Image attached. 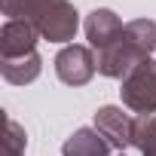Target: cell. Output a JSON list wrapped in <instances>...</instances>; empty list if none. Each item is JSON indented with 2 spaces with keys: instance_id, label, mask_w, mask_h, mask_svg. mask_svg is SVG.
<instances>
[{
  "instance_id": "cell-12",
  "label": "cell",
  "mask_w": 156,
  "mask_h": 156,
  "mask_svg": "<svg viewBox=\"0 0 156 156\" xmlns=\"http://www.w3.org/2000/svg\"><path fill=\"white\" fill-rule=\"evenodd\" d=\"M19 6H22V0H3V16L6 19H16L19 16Z\"/></svg>"
},
{
  "instance_id": "cell-1",
  "label": "cell",
  "mask_w": 156,
  "mask_h": 156,
  "mask_svg": "<svg viewBox=\"0 0 156 156\" xmlns=\"http://www.w3.org/2000/svg\"><path fill=\"white\" fill-rule=\"evenodd\" d=\"M156 49V22L150 19H135L122 28V34L98 52V70L113 80H126V76L150 58V52Z\"/></svg>"
},
{
  "instance_id": "cell-10",
  "label": "cell",
  "mask_w": 156,
  "mask_h": 156,
  "mask_svg": "<svg viewBox=\"0 0 156 156\" xmlns=\"http://www.w3.org/2000/svg\"><path fill=\"white\" fill-rule=\"evenodd\" d=\"M132 144L144 153V156H156V116H138L135 119V135Z\"/></svg>"
},
{
  "instance_id": "cell-3",
  "label": "cell",
  "mask_w": 156,
  "mask_h": 156,
  "mask_svg": "<svg viewBox=\"0 0 156 156\" xmlns=\"http://www.w3.org/2000/svg\"><path fill=\"white\" fill-rule=\"evenodd\" d=\"M122 101L141 116L156 113V61H141L122 80Z\"/></svg>"
},
{
  "instance_id": "cell-11",
  "label": "cell",
  "mask_w": 156,
  "mask_h": 156,
  "mask_svg": "<svg viewBox=\"0 0 156 156\" xmlns=\"http://www.w3.org/2000/svg\"><path fill=\"white\" fill-rule=\"evenodd\" d=\"M25 144H28V138H25V129L16 122V119H6V153L3 156H25Z\"/></svg>"
},
{
  "instance_id": "cell-4",
  "label": "cell",
  "mask_w": 156,
  "mask_h": 156,
  "mask_svg": "<svg viewBox=\"0 0 156 156\" xmlns=\"http://www.w3.org/2000/svg\"><path fill=\"white\" fill-rule=\"evenodd\" d=\"M98 70V61L92 58V52L86 46H64L58 55H55V73H58V80L67 83V86H86L92 76Z\"/></svg>"
},
{
  "instance_id": "cell-8",
  "label": "cell",
  "mask_w": 156,
  "mask_h": 156,
  "mask_svg": "<svg viewBox=\"0 0 156 156\" xmlns=\"http://www.w3.org/2000/svg\"><path fill=\"white\" fill-rule=\"evenodd\" d=\"M107 150L110 144L104 141L98 129H76L61 147L64 156H107Z\"/></svg>"
},
{
  "instance_id": "cell-5",
  "label": "cell",
  "mask_w": 156,
  "mask_h": 156,
  "mask_svg": "<svg viewBox=\"0 0 156 156\" xmlns=\"http://www.w3.org/2000/svg\"><path fill=\"white\" fill-rule=\"evenodd\" d=\"M95 129L104 135V141L113 147V150H122L132 144V135H135V119L122 110V107H101L95 113Z\"/></svg>"
},
{
  "instance_id": "cell-2",
  "label": "cell",
  "mask_w": 156,
  "mask_h": 156,
  "mask_svg": "<svg viewBox=\"0 0 156 156\" xmlns=\"http://www.w3.org/2000/svg\"><path fill=\"white\" fill-rule=\"evenodd\" d=\"M34 25V31L52 43H67L73 40L76 28H80V19H76V9L67 3V0H22L19 16Z\"/></svg>"
},
{
  "instance_id": "cell-7",
  "label": "cell",
  "mask_w": 156,
  "mask_h": 156,
  "mask_svg": "<svg viewBox=\"0 0 156 156\" xmlns=\"http://www.w3.org/2000/svg\"><path fill=\"white\" fill-rule=\"evenodd\" d=\"M122 22H119V16L113 12V9H95V12H89V19H86V37H89V43L101 52V49H107L119 34H122Z\"/></svg>"
},
{
  "instance_id": "cell-6",
  "label": "cell",
  "mask_w": 156,
  "mask_h": 156,
  "mask_svg": "<svg viewBox=\"0 0 156 156\" xmlns=\"http://www.w3.org/2000/svg\"><path fill=\"white\" fill-rule=\"evenodd\" d=\"M37 31L25 19H6L3 31H0V55L3 58H22L37 52Z\"/></svg>"
},
{
  "instance_id": "cell-9",
  "label": "cell",
  "mask_w": 156,
  "mask_h": 156,
  "mask_svg": "<svg viewBox=\"0 0 156 156\" xmlns=\"http://www.w3.org/2000/svg\"><path fill=\"white\" fill-rule=\"evenodd\" d=\"M0 70L9 83L16 86H25V83H34L40 76V55L31 52V55H22V58H3L0 61Z\"/></svg>"
}]
</instances>
